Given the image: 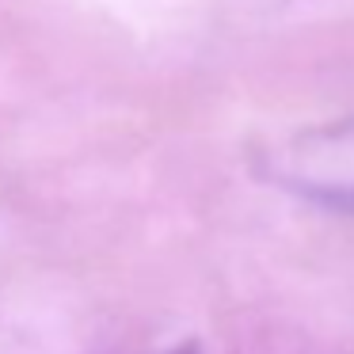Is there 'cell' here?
<instances>
[{
	"label": "cell",
	"instance_id": "1",
	"mask_svg": "<svg viewBox=\"0 0 354 354\" xmlns=\"http://www.w3.org/2000/svg\"><path fill=\"white\" fill-rule=\"evenodd\" d=\"M274 176L320 206L354 214V118H339L286 141L274 156Z\"/></svg>",
	"mask_w": 354,
	"mask_h": 354
},
{
	"label": "cell",
	"instance_id": "2",
	"mask_svg": "<svg viewBox=\"0 0 354 354\" xmlns=\"http://www.w3.org/2000/svg\"><path fill=\"white\" fill-rule=\"evenodd\" d=\"M171 354H198V346H194V343H187V346H176Z\"/></svg>",
	"mask_w": 354,
	"mask_h": 354
}]
</instances>
